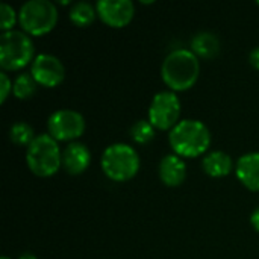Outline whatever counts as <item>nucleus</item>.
Segmentation results:
<instances>
[{"instance_id": "f257e3e1", "label": "nucleus", "mask_w": 259, "mask_h": 259, "mask_svg": "<svg viewBox=\"0 0 259 259\" xmlns=\"http://www.w3.org/2000/svg\"><path fill=\"white\" fill-rule=\"evenodd\" d=\"M200 61L191 49H175L162 61L161 77L171 91H187L196 85Z\"/></svg>"}, {"instance_id": "423d86ee", "label": "nucleus", "mask_w": 259, "mask_h": 259, "mask_svg": "<svg viewBox=\"0 0 259 259\" xmlns=\"http://www.w3.org/2000/svg\"><path fill=\"white\" fill-rule=\"evenodd\" d=\"M58 17V8L50 0H27L18 9V24L30 36H41L53 30Z\"/></svg>"}, {"instance_id": "6ab92c4d", "label": "nucleus", "mask_w": 259, "mask_h": 259, "mask_svg": "<svg viewBox=\"0 0 259 259\" xmlns=\"http://www.w3.org/2000/svg\"><path fill=\"white\" fill-rule=\"evenodd\" d=\"M155 126L146 120L141 118L138 121H135L131 127V138L134 143L137 144H149L153 138H155Z\"/></svg>"}, {"instance_id": "a211bd4d", "label": "nucleus", "mask_w": 259, "mask_h": 259, "mask_svg": "<svg viewBox=\"0 0 259 259\" xmlns=\"http://www.w3.org/2000/svg\"><path fill=\"white\" fill-rule=\"evenodd\" d=\"M36 138L33 127L27 123V121H15L11 127H9V140L15 144V146H29L33 140Z\"/></svg>"}, {"instance_id": "f03ea898", "label": "nucleus", "mask_w": 259, "mask_h": 259, "mask_svg": "<svg viewBox=\"0 0 259 259\" xmlns=\"http://www.w3.org/2000/svg\"><path fill=\"white\" fill-rule=\"evenodd\" d=\"M212 137L208 126L194 118H182L168 134L171 150L181 158H197L206 155Z\"/></svg>"}, {"instance_id": "2eb2a0df", "label": "nucleus", "mask_w": 259, "mask_h": 259, "mask_svg": "<svg viewBox=\"0 0 259 259\" xmlns=\"http://www.w3.org/2000/svg\"><path fill=\"white\" fill-rule=\"evenodd\" d=\"M190 49L197 58L214 59L220 53V39L215 33L209 30H202L193 36Z\"/></svg>"}, {"instance_id": "7ed1b4c3", "label": "nucleus", "mask_w": 259, "mask_h": 259, "mask_svg": "<svg viewBox=\"0 0 259 259\" xmlns=\"http://www.w3.org/2000/svg\"><path fill=\"white\" fill-rule=\"evenodd\" d=\"M141 161L134 146L114 143L108 146L100 158V167L106 178L114 182H127L137 176Z\"/></svg>"}, {"instance_id": "f3484780", "label": "nucleus", "mask_w": 259, "mask_h": 259, "mask_svg": "<svg viewBox=\"0 0 259 259\" xmlns=\"http://www.w3.org/2000/svg\"><path fill=\"white\" fill-rule=\"evenodd\" d=\"M38 83L30 73H20L12 83V94L18 100H27L36 93Z\"/></svg>"}, {"instance_id": "0eeeda50", "label": "nucleus", "mask_w": 259, "mask_h": 259, "mask_svg": "<svg viewBox=\"0 0 259 259\" xmlns=\"http://www.w3.org/2000/svg\"><path fill=\"white\" fill-rule=\"evenodd\" d=\"M181 111L182 103L175 91H159L149 105L147 120L158 131H171L181 121Z\"/></svg>"}, {"instance_id": "393cba45", "label": "nucleus", "mask_w": 259, "mask_h": 259, "mask_svg": "<svg viewBox=\"0 0 259 259\" xmlns=\"http://www.w3.org/2000/svg\"><path fill=\"white\" fill-rule=\"evenodd\" d=\"M2 259H12V258H9V256H2Z\"/></svg>"}, {"instance_id": "b1692460", "label": "nucleus", "mask_w": 259, "mask_h": 259, "mask_svg": "<svg viewBox=\"0 0 259 259\" xmlns=\"http://www.w3.org/2000/svg\"><path fill=\"white\" fill-rule=\"evenodd\" d=\"M18 259H38L33 253H30V252H24V253H21Z\"/></svg>"}, {"instance_id": "1a4fd4ad", "label": "nucleus", "mask_w": 259, "mask_h": 259, "mask_svg": "<svg viewBox=\"0 0 259 259\" xmlns=\"http://www.w3.org/2000/svg\"><path fill=\"white\" fill-rule=\"evenodd\" d=\"M30 74L38 85L44 88H55L62 83L65 77V67L58 56L52 53H38L30 64Z\"/></svg>"}, {"instance_id": "412c9836", "label": "nucleus", "mask_w": 259, "mask_h": 259, "mask_svg": "<svg viewBox=\"0 0 259 259\" xmlns=\"http://www.w3.org/2000/svg\"><path fill=\"white\" fill-rule=\"evenodd\" d=\"M12 80L8 76L6 71L0 73V103H5L6 99L9 97V94L12 93Z\"/></svg>"}, {"instance_id": "9d476101", "label": "nucleus", "mask_w": 259, "mask_h": 259, "mask_svg": "<svg viewBox=\"0 0 259 259\" xmlns=\"http://www.w3.org/2000/svg\"><path fill=\"white\" fill-rule=\"evenodd\" d=\"M96 9L99 18L109 27H124L135 17L132 0H99Z\"/></svg>"}, {"instance_id": "4468645a", "label": "nucleus", "mask_w": 259, "mask_h": 259, "mask_svg": "<svg viewBox=\"0 0 259 259\" xmlns=\"http://www.w3.org/2000/svg\"><path fill=\"white\" fill-rule=\"evenodd\" d=\"M202 168L211 178H225L234 168L231 155L223 150H214L202 158Z\"/></svg>"}, {"instance_id": "5701e85b", "label": "nucleus", "mask_w": 259, "mask_h": 259, "mask_svg": "<svg viewBox=\"0 0 259 259\" xmlns=\"http://www.w3.org/2000/svg\"><path fill=\"white\" fill-rule=\"evenodd\" d=\"M250 225L253 226L255 231L259 232V206L252 212V215H250Z\"/></svg>"}, {"instance_id": "9b49d317", "label": "nucleus", "mask_w": 259, "mask_h": 259, "mask_svg": "<svg viewBox=\"0 0 259 259\" xmlns=\"http://www.w3.org/2000/svg\"><path fill=\"white\" fill-rule=\"evenodd\" d=\"M91 164V152L83 143H68L62 149V168L68 175H80Z\"/></svg>"}, {"instance_id": "f8f14e48", "label": "nucleus", "mask_w": 259, "mask_h": 259, "mask_svg": "<svg viewBox=\"0 0 259 259\" xmlns=\"http://www.w3.org/2000/svg\"><path fill=\"white\" fill-rule=\"evenodd\" d=\"M158 175L164 185L167 187H179L184 184L187 178V164L184 158L176 153H167L162 156L158 165Z\"/></svg>"}, {"instance_id": "4be33fe9", "label": "nucleus", "mask_w": 259, "mask_h": 259, "mask_svg": "<svg viewBox=\"0 0 259 259\" xmlns=\"http://www.w3.org/2000/svg\"><path fill=\"white\" fill-rule=\"evenodd\" d=\"M249 62H250V65L253 68L259 70V46H256L255 49L250 50V53H249Z\"/></svg>"}, {"instance_id": "dca6fc26", "label": "nucleus", "mask_w": 259, "mask_h": 259, "mask_svg": "<svg viewBox=\"0 0 259 259\" xmlns=\"http://www.w3.org/2000/svg\"><path fill=\"white\" fill-rule=\"evenodd\" d=\"M68 17L71 20V23L77 27H87L90 26L96 17H97V9L94 5H91L90 2L80 0L71 5Z\"/></svg>"}, {"instance_id": "ddd939ff", "label": "nucleus", "mask_w": 259, "mask_h": 259, "mask_svg": "<svg viewBox=\"0 0 259 259\" xmlns=\"http://www.w3.org/2000/svg\"><path fill=\"white\" fill-rule=\"evenodd\" d=\"M235 175L247 190L259 191V152L241 155L235 165Z\"/></svg>"}, {"instance_id": "a878e982", "label": "nucleus", "mask_w": 259, "mask_h": 259, "mask_svg": "<svg viewBox=\"0 0 259 259\" xmlns=\"http://www.w3.org/2000/svg\"><path fill=\"white\" fill-rule=\"evenodd\" d=\"M258 5H259V2H258Z\"/></svg>"}, {"instance_id": "39448f33", "label": "nucleus", "mask_w": 259, "mask_h": 259, "mask_svg": "<svg viewBox=\"0 0 259 259\" xmlns=\"http://www.w3.org/2000/svg\"><path fill=\"white\" fill-rule=\"evenodd\" d=\"M35 44L32 36L23 30H8L0 35V67L3 71H17L32 64Z\"/></svg>"}, {"instance_id": "6e6552de", "label": "nucleus", "mask_w": 259, "mask_h": 259, "mask_svg": "<svg viewBox=\"0 0 259 259\" xmlns=\"http://www.w3.org/2000/svg\"><path fill=\"white\" fill-rule=\"evenodd\" d=\"M87 121L85 117L74 109H56L47 118V129L49 135L59 141L73 143L74 140L80 138L85 132Z\"/></svg>"}, {"instance_id": "aec40b11", "label": "nucleus", "mask_w": 259, "mask_h": 259, "mask_svg": "<svg viewBox=\"0 0 259 259\" xmlns=\"http://www.w3.org/2000/svg\"><path fill=\"white\" fill-rule=\"evenodd\" d=\"M15 23H18V12L14 9L12 5L3 2L0 5V29H2V32L14 30Z\"/></svg>"}, {"instance_id": "20e7f679", "label": "nucleus", "mask_w": 259, "mask_h": 259, "mask_svg": "<svg viewBox=\"0 0 259 259\" xmlns=\"http://www.w3.org/2000/svg\"><path fill=\"white\" fill-rule=\"evenodd\" d=\"M26 164L39 178H50L62 167V152L55 138L39 134L26 147Z\"/></svg>"}]
</instances>
